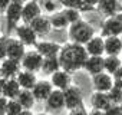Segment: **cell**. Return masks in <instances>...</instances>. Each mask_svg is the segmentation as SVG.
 <instances>
[{"label":"cell","instance_id":"6da1fadb","mask_svg":"<svg viewBox=\"0 0 122 115\" xmlns=\"http://www.w3.org/2000/svg\"><path fill=\"white\" fill-rule=\"evenodd\" d=\"M57 58L60 62V69H63L69 73H73L79 69H83L89 55L83 45L68 42L62 45V49H60Z\"/></svg>","mask_w":122,"mask_h":115},{"label":"cell","instance_id":"7a4b0ae2","mask_svg":"<svg viewBox=\"0 0 122 115\" xmlns=\"http://www.w3.org/2000/svg\"><path fill=\"white\" fill-rule=\"evenodd\" d=\"M68 35H69V40L71 42L85 46L95 36V29H93V26L89 22L81 19V20H78V22H75V23H72L69 26Z\"/></svg>","mask_w":122,"mask_h":115},{"label":"cell","instance_id":"3957f363","mask_svg":"<svg viewBox=\"0 0 122 115\" xmlns=\"http://www.w3.org/2000/svg\"><path fill=\"white\" fill-rule=\"evenodd\" d=\"M23 0H12L7 9L5 10V17L7 22V29L15 30V27L22 23V12H23Z\"/></svg>","mask_w":122,"mask_h":115},{"label":"cell","instance_id":"277c9868","mask_svg":"<svg viewBox=\"0 0 122 115\" xmlns=\"http://www.w3.org/2000/svg\"><path fill=\"white\" fill-rule=\"evenodd\" d=\"M121 35H122V12L106 17L102 23V27H101V36L102 37L121 36Z\"/></svg>","mask_w":122,"mask_h":115},{"label":"cell","instance_id":"5b68a950","mask_svg":"<svg viewBox=\"0 0 122 115\" xmlns=\"http://www.w3.org/2000/svg\"><path fill=\"white\" fill-rule=\"evenodd\" d=\"M20 65H22V69L25 71H29V72H39L42 71V65H43V56L36 50H27L23 56V59L20 61Z\"/></svg>","mask_w":122,"mask_h":115},{"label":"cell","instance_id":"8992f818","mask_svg":"<svg viewBox=\"0 0 122 115\" xmlns=\"http://www.w3.org/2000/svg\"><path fill=\"white\" fill-rule=\"evenodd\" d=\"M15 36L25 45V46H36V43L39 42L37 40V35L36 32L33 30V27L30 25H26V23H19L16 27H15Z\"/></svg>","mask_w":122,"mask_h":115},{"label":"cell","instance_id":"52a82bcc","mask_svg":"<svg viewBox=\"0 0 122 115\" xmlns=\"http://www.w3.org/2000/svg\"><path fill=\"white\" fill-rule=\"evenodd\" d=\"M63 95H65V108L68 111H72V109L83 105V95H82V89L79 86L71 85L68 89L63 91Z\"/></svg>","mask_w":122,"mask_h":115},{"label":"cell","instance_id":"ba28073f","mask_svg":"<svg viewBox=\"0 0 122 115\" xmlns=\"http://www.w3.org/2000/svg\"><path fill=\"white\" fill-rule=\"evenodd\" d=\"M26 52H27L26 46L16 36H7V53H6V58L20 62Z\"/></svg>","mask_w":122,"mask_h":115},{"label":"cell","instance_id":"9c48e42d","mask_svg":"<svg viewBox=\"0 0 122 115\" xmlns=\"http://www.w3.org/2000/svg\"><path fill=\"white\" fill-rule=\"evenodd\" d=\"M113 86H115L113 85V78H112V75H109L106 72H101V73L92 76V88H93L95 92L108 94Z\"/></svg>","mask_w":122,"mask_h":115},{"label":"cell","instance_id":"30bf717a","mask_svg":"<svg viewBox=\"0 0 122 115\" xmlns=\"http://www.w3.org/2000/svg\"><path fill=\"white\" fill-rule=\"evenodd\" d=\"M42 16V5L37 0H32V2H26L23 5V12H22V23L30 25L35 19Z\"/></svg>","mask_w":122,"mask_h":115},{"label":"cell","instance_id":"8fae6325","mask_svg":"<svg viewBox=\"0 0 122 115\" xmlns=\"http://www.w3.org/2000/svg\"><path fill=\"white\" fill-rule=\"evenodd\" d=\"M20 71H22V65L17 61L6 58L0 62V78L2 79H13L17 76Z\"/></svg>","mask_w":122,"mask_h":115},{"label":"cell","instance_id":"7c38bea8","mask_svg":"<svg viewBox=\"0 0 122 115\" xmlns=\"http://www.w3.org/2000/svg\"><path fill=\"white\" fill-rule=\"evenodd\" d=\"M49 81H50V84L53 85V88H55V89H59V91H65V89H68L71 85H73V84H72V76H71V73L66 72V71H63V69H59V71H56L53 75H50Z\"/></svg>","mask_w":122,"mask_h":115},{"label":"cell","instance_id":"4fadbf2b","mask_svg":"<svg viewBox=\"0 0 122 115\" xmlns=\"http://www.w3.org/2000/svg\"><path fill=\"white\" fill-rule=\"evenodd\" d=\"M53 89H55V88H53V85L50 84V81H49V79H47V81L43 79V81H37V82H36L35 88L32 89V94H33L36 102H46V99L49 98V95L52 94Z\"/></svg>","mask_w":122,"mask_h":115},{"label":"cell","instance_id":"5bb4252c","mask_svg":"<svg viewBox=\"0 0 122 115\" xmlns=\"http://www.w3.org/2000/svg\"><path fill=\"white\" fill-rule=\"evenodd\" d=\"M35 49L43 56V58H52V56H57L62 45H59L56 42H50V40H39L35 46Z\"/></svg>","mask_w":122,"mask_h":115},{"label":"cell","instance_id":"9a60e30c","mask_svg":"<svg viewBox=\"0 0 122 115\" xmlns=\"http://www.w3.org/2000/svg\"><path fill=\"white\" fill-rule=\"evenodd\" d=\"M85 49L89 56H103L105 55V37L101 35H95L86 45Z\"/></svg>","mask_w":122,"mask_h":115},{"label":"cell","instance_id":"2e32d148","mask_svg":"<svg viewBox=\"0 0 122 115\" xmlns=\"http://www.w3.org/2000/svg\"><path fill=\"white\" fill-rule=\"evenodd\" d=\"M96 12L109 17L122 12V6L119 3V0H99V3L96 6Z\"/></svg>","mask_w":122,"mask_h":115},{"label":"cell","instance_id":"e0dca14e","mask_svg":"<svg viewBox=\"0 0 122 115\" xmlns=\"http://www.w3.org/2000/svg\"><path fill=\"white\" fill-rule=\"evenodd\" d=\"M22 88L19 85V82L16 81V78L13 79H3V85H2V96L7 98V99H16L17 95L20 94Z\"/></svg>","mask_w":122,"mask_h":115},{"label":"cell","instance_id":"ac0fdd59","mask_svg":"<svg viewBox=\"0 0 122 115\" xmlns=\"http://www.w3.org/2000/svg\"><path fill=\"white\" fill-rule=\"evenodd\" d=\"M45 104L52 111H60V109H63L65 108V95H63V91L53 89Z\"/></svg>","mask_w":122,"mask_h":115},{"label":"cell","instance_id":"d6986e66","mask_svg":"<svg viewBox=\"0 0 122 115\" xmlns=\"http://www.w3.org/2000/svg\"><path fill=\"white\" fill-rule=\"evenodd\" d=\"M122 53V40L119 36L105 37V56H119Z\"/></svg>","mask_w":122,"mask_h":115},{"label":"cell","instance_id":"ffe728a7","mask_svg":"<svg viewBox=\"0 0 122 115\" xmlns=\"http://www.w3.org/2000/svg\"><path fill=\"white\" fill-rule=\"evenodd\" d=\"M83 71L88 72L91 76L98 75L101 72H105L103 71V56H89L88 61L85 62Z\"/></svg>","mask_w":122,"mask_h":115},{"label":"cell","instance_id":"44dd1931","mask_svg":"<svg viewBox=\"0 0 122 115\" xmlns=\"http://www.w3.org/2000/svg\"><path fill=\"white\" fill-rule=\"evenodd\" d=\"M16 81L19 82V85H20V88H22V89L32 91V89L35 88L36 82H37V78H36V73L22 69V71L17 73V76H16Z\"/></svg>","mask_w":122,"mask_h":115},{"label":"cell","instance_id":"7402d4cb","mask_svg":"<svg viewBox=\"0 0 122 115\" xmlns=\"http://www.w3.org/2000/svg\"><path fill=\"white\" fill-rule=\"evenodd\" d=\"M91 105L92 109H99V111H106L112 102L109 99V95L105 92H93L91 96Z\"/></svg>","mask_w":122,"mask_h":115},{"label":"cell","instance_id":"603a6c76","mask_svg":"<svg viewBox=\"0 0 122 115\" xmlns=\"http://www.w3.org/2000/svg\"><path fill=\"white\" fill-rule=\"evenodd\" d=\"M50 19V25H52V29L55 30H63V29H69L71 23L68 22L63 10H56L55 13H50L49 16Z\"/></svg>","mask_w":122,"mask_h":115},{"label":"cell","instance_id":"cb8c5ba5","mask_svg":"<svg viewBox=\"0 0 122 115\" xmlns=\"http://www.w3.org/2000/svg\"><path fill=\"white\" fill-rule=\"evenodd\" d=\"M30 26L33 27V30L36 32V35L37 36H40V35H47L50 30H52V25H50V19H49V16H39L37 19H35L32 23H30Z\"/></svg>","mask_w":122,"mask_h":115},{"label":"cell","instance_id":"d4e9b609","mask_svg":"<svg viewBox=\"0 0 122 115\" xmlns=\"http://www.w3.org/2000/svg\"><path fill=\"white\" fill-rule=\"evenodd\" d=\"M16 101L22 105L23 109H27V111H32V108H33L35 104H36V99H35L32 91H27V89H22L20 94L17 95Z\"/></svg>","mask_w":122,"mask_h":115},{"label":"cell","instance_id":"484cf974","mask_svg":"<svg viewBox=\"0 0 122 115\" xmlns=\"http://www.w3.org/2000/svg\"><path fill=\"white\" fill-rule=\"evenodd\" d=\"M122 66V61L119 56H103V71L109 75H113Z\"/></svg>","mask_w":122,"mask_h":115},{"label":"cell","instance_id":"4316f807","mask_svg":"<svg viewBox=\"0 0 122 115\" xmlns=\"http://www.w3.org/2000/svg\"><path fill=\"white\" fill-rule=\"evenodd\" d=\"M60 69V62L57 56L52 58H43V65H42V72L46 75H53L56 71Z\"/></svg>","mask_w":122,"mask_h":115},{"label":"cell","instance_id":"83f0119b","mask_svg":"<svg viewBox=\"0 0 122 115\" xmlns=\"http://www.w3.org/2000/svg\"><path fill=\"white\" fill-rule=\"evenodd\" d=\"M59 3L63 6V9H75L79 12H85L83 0H59Z\"/></svg>","mask_w":122,"mask_h":115},{"label":"cell","instance_id":"f1b7e54d","mask_svg":"<svg viewBox=\"0 0 122 115\" xmlns=\"http://www.w3.org/2000/svg\"><path fill=\"white\" fill-rule=\"evenodd\" d=\"M22 111H23V108H22V105L16 99H9L7 109H6V115H19Z\"/></svg>","mask_w":122,"mask_h":115},{"label":"cell","instance_id":"f546056e","mask_svg":"<svg viewBox=\"0 0 122 115\" xmlns=\"http://www.w3.org/2000/svg\"><path fill=\"white\" fill-rule=\"evenodd\" d=\"M62 10H63L65 16H66V19H68V22H69L71 25L82 19V17H81V13H82V12H79V10H75V9H62Z\"/></svg>","mask_w":122,"mask_h":115},{"label":"cell","instance_id":"4dcf8cb0","mask_svg":"<svg viewBox=\"0 0 122 115\" xmlns=\"http://www.w3.org/2000/svg\"><path fill=\"white\" fill-rule=\"evenodd\" d=\"M108 95H109V99H111L112 104H116V105H121V104H122V89L113 86V88L108 92Z\"/></svg>","mask_w":122,"mask_h":115},{"label":"cell","instance_id":"1f68e13d","mask_svg":"<svg viewBox=\"0 0 122 115\" xmlns=\"http://www.w3.org/2000/svg\"><path fill=\"white\" fill-rule=\"evenodd\" d=\"M6 53H7V36L0 37V62L6 59Z\"/></svg>","mask_w":122,"mask_h":115},{"label":"cell","instance_id":"d6a6232c","mask_svg":"<svg viewBox=\"0 0 122 115\" xmlns=\"http://www.w3.org/2000/svg\"><path fill=\"white\" fill-rule=\"evenodd\" d=\"M112 78H113V85H115L116 88L122 89V66L112 75Z\"/></svg>","mask_w":122,"mask_h":115},{"label":"cell","instance_id":"836d02e7","mask_svg":"<svg viewBox=\"0 0 122 115\" xmlns=\"http://www.w3.org/2000/svg\"><path fill=\"white\" fill-rule=\"evenodd\" d=\"M42 9L55 13V12H56V10H55V9H56V2H55V0H43V6H42Z\"/></svg>","mask_w":122,"mask_h":115},{"label":"cell","instance_id":"e575fe53","mask_svg":"<svg viewBox=\"0 0 122 115\" xmlns=\"http://www.w3.org/2000/svg\"><path fill=\"white\" fill-rule=\"evenodd\" d=\"M122 109H121V105H116V104H112L106 111H105V115H121Z\"/></svg>","mask_w":122,"mask_h":115},{"label":"cell","instance_id":"d590c367","mask_svg":"<svg viewBox=\"0 0 122 115\" xmlns=\"http://www.w3.org/2000/svg\"><path fill=\"white\" fill-rule=\"evenodd\" d=\"M83 3H85V12L86 10H96L99 0H83Z\"/></svg>","mask_w":122,"mask_h":115},{"label":"cell","instance_id":"8d00e7d4","mask_svg":"<svg viewBox=\"0 0 122 115\" xmlns=\"http://www.w3.org/2000/svg\"><path fill=\"white\" fill-rule=\"evenodd\" d=\"M69 115H89V112H88L86 108L82 105V106H79V108H75V109L69 111Z\"/></svg>","mask_w":122,"mask_h":115},{"label":"cell","instance_id":"74e56055","mask_svg":"<svg viewBox=\"0 0 122 115\" xmlns=\"http://www.w3.org/2000/svg\"><path fill=\"white\" fill-rule=\"evenodd\" d=\"M7 102H9V99H7V98H5V96H0V115H6Z\"/></svg>","mask_w":122,"mask_h":115},{"label":"cell","instance_id":"f35d334b","mask_svg":"<svg viewBox=\"0 0 122 115\" xmlns=\"http://www.w3.org/2000/svg\"><path fill=\"white\" fill-rule=\"evenodd\" d=\"M10 2H12V0H0V10H6L7 9V6L10 5Z\"/></svg>","mask_w":122,"mask_h":115},{"label":"cell","instance_id":"ab89813d","mask_svg":"<svg viewBox=\"0 0 122 115\" xmlns=\"http://www.w3.org/2000/svg\"><path fill=\"white\" fill-rule=\"evenodd\" d=\"M89 115H105V111H99V109H92L89 112Z\"/></svg>","mask_w":122,"mask_h":115},{"label":"cell","instance_id":"60d3db41","mask_svg":"<svg viewBox=\"0 0 122 115\" xmlns=\"http://www.w3.org/2000/svg\"><path fill=\"white\" fill-rule=\"evenodd\" d=\"M19 115H35V114H32V111H27V109H23Z\"/></svg>","mask_w":122,"mask_h":115},{"label":"cell","instance_id":"b9f144b4","mask_svg":"<svg viewBox=\"0 0 122 115\" xmlns=\"http://www.w3.org/2000/svg\"><path fill=\"white\" fill-rule=\"evenodd\" d=\"M35 115H49V114H46V112H39V114H35Z\"/></svg>","mask_w":122,"mask_h":115},{"label":"cell","instance_id":"7bdbcfd3","mask_svg":"<svg viewBox=\"0 0 122 115\" xmlns=\"http://www.w3.org/2000/svg\"><path fill=\"white\" fill-rule=\"evenodd\" d=\"M0 37H3V32H2V26H0Z\"/></svg>","mask_w":122,"mask_h":115},{"label":"cell","instance_id":"ee69618b","mask_svg":"<svg viewBox=\"0 0 122 115\" xmlns=\"http://www.w3.org/2000/svg\"><path fill=\"white\" fill-rule=\"evenodd\" d=\"M23 2H25V3H26V2H32V0H23Z\"/></svg>","mask_w":122,"mask_h":115},{"label":"cell","instance_id":"f6af8a7d","mask_svg":"<svg viewBox=\"0 0 122 115\" xmlns=\"http://www.w3.org/2000/svg\"><path fill=\"white\" fill-rule=\"evenodd\" d=\"M119 37H121V40H122V35H121V36H119Z\"/></svg>","mask_w":122,"mask_h":115}]
</instances>
